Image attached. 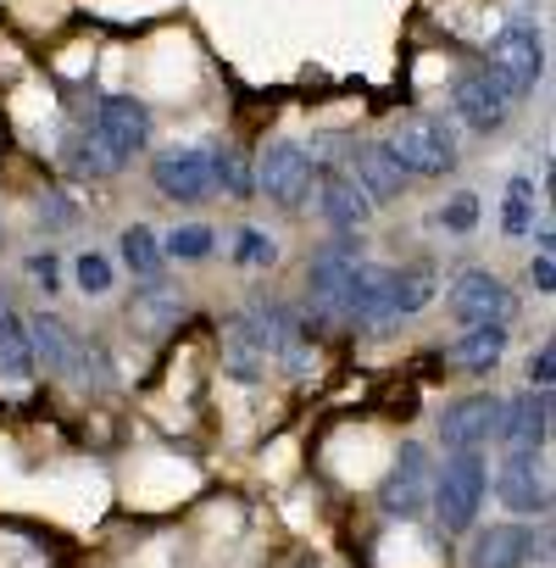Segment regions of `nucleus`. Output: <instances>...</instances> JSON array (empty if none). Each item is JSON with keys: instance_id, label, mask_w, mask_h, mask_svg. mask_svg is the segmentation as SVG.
I'll return each mask as SVG.
<instances>
[{"instance_id": "aec40b11", "label": "nucleus", "mask_w": 556, "mask_h": 568, "mask_svg": "<svg viewBox=\"0 0 556 568\" xmlns=\"http://www.w3.org/2000/svg\"><path fill=\"white\" fill-rule=\"evenodd\" d=\"M223 374L239 379V385H261V374H267V352H261L245 313H234L228 329H223Z\"/></svg>"}, {"instance_id": "bb28decb", "label": "nucleus", "mask_w": 556, "mask_h": 568, "mask_svg": "<svg viewBox=\"0 0 556 568\" xmlns=\"http://www.w3.org/2000/svg\"><path fill=\"white\" fill-rule=\"evenodd\" d=\"M534 217H539V206H534V179H528V173H512L506 201H501V234L523 240V234L534 229Z\"/></svg>"}, {"instance_id": "6e6552de", "label": "nucleus", "mask_w": 556, "mask_h": 568, "mask_svg": "<svg viewBox=\"0 0 556 568\" xmlns=\"http://www.w3.org/2000/svg\"><path fill=\"white\" fill-rule=\"evenodd\" d=\"M495 496L517 513V518H545L550 513V463L534 446H512L501 474H495Z\"/></svg>"}, {"instance_id": "4468645a", "label": "nucleus", "mask_w": 556, "mask_h": 568, "mask_svg": "<svg viewBox=\"0 0 556 568\" xmlns=\"http://www.w3.org/2000/svg\"><path fill=\"white\" fill-rule=\"evenodd\" d=\"M351 179L368 190V201H373V206L401 201V195H406V184H412V173L401 168V156L390 151V140H368V145H357V173H351Z\"/></svg>"}, {"instance_id": "ddd939ff", "label": "nucleus", "mask_w": 556, "mask_h": 568, "mask_svg": "<svg viewBox=\"0 0 556 568\" xmlns=\"http://www.w3.org/2000/svg\"><path fill=\"white\" fill-rule=\"evenodd\" d=\"M357 262H362V245L357 240H340V245L312 251V262H307V296H312V313L318 318H340V296H346Z\"/></svg>"}, {"instance_id": "9d476101", "label": "nucleus", "mask_w": 556, "mask_h": 568, "mask_svg": "<svg viewBox=\"0 0 556 568\" xmlns=\"http://www.w3.org/2000/svg\"><path fill=\"white\" fill-rule=\"evenodd\" d=\"M451 106H456V118L473 129V134H495V129H506V118H512V90L490 73V68H478V73H462L456 84H451Z\"/></svg>"}, {"instance_id": "473e14b6", "label": "nucleus", "mask_w": 556, "mask_h": 568, "mask_svg": "<svg viewBox=\"0 0 556 568\" xmlns=\"http://www.w3.org/2000/svg\"><path fill=\"white\" fill-rule=\"evenodd\" d=\"M34 217H40V229H45V234H62V229H73V223H79V201H73L68 190H45Z\"/></svg>"}, {"instance_id": "e433bc0d", "label": "nucleus", "mask_w": 556, "mask_h": 568, "mask_svg": "<svg viewBox=\"0 0 556 568\" xmlns=\"http://www.w3.org/2000/svg\"><path fill=\"white\" fill-rule=\"evenodd\" d=\"M12 313V302H7V291H0V318H7Z\"/></svg>"}, {"instance_id": "7c9ffc66", "label": "nucleus", "mask_w": 556, "mask_h": 568, "mask_svg": "<svg viewBox=\"0 0 556 568\" xmlns=\"http://www.w3.org/2000/svg\"><path fill=\"white\" fill-rule=\"evenodd\" d=\"M73 278H79V291H84V296H106L112 284H117V267H112V256L84 251V256H73Z\"/></svg>"}, {"instance_id": "0eeeda50", "label": "nucleus", "mask_w": 556, "mask_h": 568, "mask_svg": "<svg viewBox=\"0 0 556 568\" xmlns=\"http://www.w3.org/2000/svg\"><path fill=\"white\" fill-rule=\"evenodd\" d=\"M390 151L401 156V168H406L412 179H440V173H451L456 156H462L451 123H440V118H406V123L395 129Z\"/></svg>"}, {"instance_id": "f704fd0d", "label": "nucleus", "mask_w": 556, "mask_h": 568, "mask_svg": "<svg viewBox=\"0 0 556 568\" xmlns=\"http://www.w3.org/2000/svg\"><path fill=\"white\" fill-rule=\"evenodd\" d=\"M550 379H556V346L545 341V346L528 357V385H534V390H550Z\"/></svg>"}, {"instance_id": "1a4fd4ad", "label": "nucleus", "mask_w": 556, "mask_h": 568, "mask_svg": "<svg viewBox=\"0 0 556 568\" xmlns=\"http://www.w3.org/2000/svg\"><path fill=\"white\" fill-rule=\"evenodd\" d=\"M445 307H451L456 324H512L523 302H517V291H506L490 267H467V273H456Z\"/></svg>"}, {"instance_id": "a211bd4d", "label": "nucleus", "mask_w": 556, "mask_h": 568, "mask_svg": "<svg viewBox=\"0 0 556 568\" xmlns=\"http://www.w3.org/2000/svg\"><path fill=\"white\" fill-rule=\"evenodd\" d=\"M23 324H29L34 368H45L51 379H68V368H73V352H79V335H73V324H62L56 313H34V318H23Z\"/></svg>"}, {"instance_id": "c756f323", "label": "nucleus", "mask_w": 556, "mask_h": 568, "mask_svg": "<svg viewBox=\"0 0 556 568\" xmlns=\"http://www.w3.org/2000/svg\"><path fill=\"white\" fill-rule=\"evenodd\" d=\"M234 262H239V267H272V262H278V240H272L267 229L245 223V229L234 234Z\"/></svg>"}, {"instance_id": "9b49d317", "label": "nucleus", "mask_w": 556, "mask_h": 568, "mask_svg": "<svg viewBox=\"0 0 556 568\" xmlns=\"http://www.w3.org/2000/svg\"><path fill=\"white\" fill-rule=\"evenodd\" d=\"M151 184H156V195L173 201V206H200L206 195H217L200 145H173V151H162L156 168H151Z\"/></svg>"}, {"instance_id": "423d86ee", "label": "nucleus", "mask_w": 556, "mask_h": 568, "mask_svg": "<svg viewBox=\"0 0 556 568\" xmlns=\"http://www.w3.org/2000/svg\"><path fill=\"white\" fill-rule=\"evenodd\" d=\"M429 485H434V457L423 440H406L390 463V474L379 479V507L401 524H412L423 507H429Z\"/></svg>"}, {"instance_id": "20e7f679", "label": "nucleus", "mask_w": 556, "mask_h": 568, "mask_svg": "<svg viewBox=\"0 0 556 568\" xmlns=\"http://www.w3.org/2000/svg\"><path fill=\"white\" fill-rule=\"evenodd\" d=\"M340 318H351L368 335H390L401 329V307H395V267L384 262H357L346 296H340Z\"/></svg>"}, {"instance_id": "7ed1b4c3", "label": "nucleus", "mask_w": 556, "mask_h": 568, "mask_svg": "<svg viewBox=\"0 0 556 568\" xmlns=\"http://www.w3.org/2000/svg\"><path fill=\"white\" fill-rule=\"evenodd\" d=\"M490 73L512 90V101H528L534 90H539V79H545V34H539V23H506L501 34H495V45H490Z\"/></svg>"}, {"instance_id": "393cba45", "label": "nucleus", "mask_w": 556, "mask_h": 568, "mask_svg": "<svg viewBox=\"0 0 556 568\" xmlns=\"http://www.w3.org/2000/svg\"><path fill=\"white\" fill-rule=\"evenodd\" d=\"M68 379H73V385H84V390H112V385H117V363H112V346H106V341H79Z\"/></svg>"}, {"instance_id": "39448f33", "label": "nucleus", "mask_w": 556, "mask_h": 568, "mask_svg": "<svg viewBox=\"0 0 556 568\" xmlns=\"http://www.w3.org/2000/svg\"><path fill=\"white\" fill-rule=\"evenodd\" d=\"M90 134L112 156V168H128L151 145V106L134 101V95H106L95 106V118H90Z\"/></svg>"}, {"instance_id": "c9c22d12", "label": "nucleus", "mask_w": 556, "mask_h": 568, "mask_svg": "<svg viewBox=\"0 0 556 568\" xmlns=\"http://www.w3.org/2000/svg\"><path fill=\"white\" fill-rule=\"evenodd\" d=\"M556 251H534V262H528V273H534V291L539 296H550L556 291V262H550Z\"/></svg>"}, {"instance_id": "72a5a7b5", "label": "nucleus", "mask_w": 556, "mask_h": 568, "mask_svg": "<svg viewBox=\"0 0 556 568\" xmlns=\"http://www.w3.org/2000/svg\"><path fill=\"white\" fill-rule=\"evenodd\" d=\"M29 278L40 284L45 296H56V291H62V256H56V251H34V256H29Z\"/></svg>"}, {"instance_id": "cd10ccee", "label": "nucleus", "mask_w": 556, "mask_h": 568, "mask_svg": "<svg viewBox=\"0 0 556 568\" xmlns=\"http://www.w3.org/2000/svg\"><path fill=\"white\" fill-rule=\"evenodd\" d=\"M429 302H434V267H429V262L395 267V307H401V324L418 318V313H429Z\"/></svg>"}, {"instance_id": "4be33fe9", "label": "nucleus", "mask_w": 556, "mask_h": 568, "mask_svg": "<svg viewBox=\"0 0 556 568\" xmlns=\"http://www.w3.org/2000/svg\"><path fill=\"white\" fill-rule=\"evenodd\" d=\"M117 256H123V267L134 273V284H156V278L167 273L162 234H156L151 223H128V229L117 234Z\"/></svg>"}, {"instance_id": "4c0bfd02", "label": "nucleus", "mask_w": 556, "mask_h": 568, "mask_svg": "<svg viewBox=\"0 0 556 568\" xmlns=\"http://www.w3.org/2000/svg\"><path fill=\"white\" fill-rule=\"evenodd\" d=\"M0 240H7V229H0Z\"/></svg>"}, {"instance_id": "2eb2a0df", "label": "nucleus", "mask_w": 556, "mask_h": 568, "mask_svg": "<svg viewBox=\"0 0 556 568\" xmlns=\"http://www.w3.org/2000/svg\"><path fill=\"white\" fill-rule=\"evenodd\" d=\"M495 435H501L506 446H534V452H545V440H550V390H534V385H528L523 396L501 402Z\"/></svg>"}, {"instance_id": "a878e982", "label": "nucleus", "mask_w": 556, "mask_h": 568, "mask_svg": "<svg viewBox=\"0 0 556 568\" xmlns=\"http://www.w3.org/2000/svg\"><path fill=\"white\" fill-rule=\"evenodd\" d=\"M0 374L7 379H29L34 374V346H29V324L18 313L0 318Z\"/></svg>"}, {"instance_id": "2f4dec72", "label": "nucleus", "mask_w": 556, "mask_h": 568, "mask_svg": "<svg viewBox=\"0 0 556 568\" xmlns=\"http://www.w3.org/2000/svg\"><path fill=\"white\" fill-rule=\"evenodd\" d=\"M434 229H445V234H473V229H478V195L462 190V195H451L445 206H434Z\"/></svg>"}, {"instance_id": "f8f14e48", "label": "nucleus", "mask_w": 556, "mask_h": 568, "mask_svg": "<svg viewBox=\"0 0 556 568\" xmlns=\"http://www.w3.org/2000/svg\"><path fill=\"white\" fill-rule=\"evenodd\" d=\"M495 424H501V396L473 390V396L445 402V413H440V440H445V452H484V446L495 440Z\"/></svg>"}, {"instance_id": "f03ea898", "label": "nucleus", "mask_w": 556, "mask_h": 568, "mask_svg": "<svg viewBox=\"0 0 556 568\" xmlns=\"http://www.w3.org/2000/svg\"><path fill=\"white\" fill-rule=\"evenodd\" d=\"M312 190H318V156L301 140H272L256 156V195H267L272 206L301 212L312 201Z\"/></svg>"}, {"instance_id": "c85d7f7f", "label": "nucleus", "mask_w": 556, "mask_h": 568, "mask_svg": "<svg viewBox=\"0 0 556 568\" xmlns=\"http://www.w3.org/2000/svg\"><path fill=\"white\" fill-rule=\"evenodd\" d=\"M217 251V229L212 223H178L167 240H162V256L167 262H206Z\"/></svg>"}, {"instance_id": "5701e85b", "label": "nucleus", "mask_w": 556, "mask_h": 568, "mask_svg": "<svg viewBox=\"0 0 556 568\" xmlns=\"http://www.w3.org/2000/svg\"><path fill=\"white\" fill-rule=\"evenodd\" d=\"M206 168H212V190H223V195H234V201H250V195H256V156L212 145V151H206Z\"/></svg>"}, {"instance_id": "f3484780", "label": "nucleus", "mask_w": 556, "mask_h": 568, "mask_svg": "<svg viewBox=\"0 0 556 568\" xmlns=\"http://www.w3.org/2000/svg\"><path fill=\"white\" fill-rule=\"evenodd\" d=\"M467 568H528V524H484L467 540Z\"/></svg>"}, {"instance_id": "412c9836", "label": "nucleus", "mask_w": 556, "mask_h": 568, "mask_svg": "<svg viewBox=\"0 0 556 568\" xmlns=\"http://www.w3.org/2000/svg\"><path fill=\"white\" fill-rule=\"evenodd\" d=\"M184 318H189V296L184 291H167L162 278L145 284V296H134V307H128V324H140L151 335H173Z\"/></svg>"}, {"instance_id": "dca6fc26", "label": "nucleus", "mask_w": 556, "mask_h": 568, "mask_svg": "<svg viewBox=\"0 0 556 568\" xmlns=\"http://www.w3.org/2000/svg\"><path fill=\"white\" fill-rule=\"evenodd\" d=\"M318 212L329 217V229L351 234V229H362V223L373 217V201H368V190H362L351 173L318 168Z\"/></svg>"}, {"instance_id": "f257e3e1", "label": "nucleus", "mask_w": 556, "mask_h": 568, "mask_svg": "<svg viewBox=\"0 0 556 568\" xmlns=\"http://www.w3.org/2000/svg\"><path fill=\"white\" fill-rule=\"evenodd\" d=\"M484 496H490V463L484 452H451L445 468H434V485H429V507L440 518L445 535H467L484 513Z\"/></svg>"}, {"instance_id": "b1692460", "label": "nucleus", "mask_w": 556, "mask_h": 568, "mask_svg": "<svg viewBox=\"0 0 556 568\" xmlns=\"http://www.w3.org/2000/svg\"><path fill=\"white\" fill-rule=\"evenodd\" d=\"M62 168H68V173H79V179H112V173H117V168H112V156L95 145L90 123L62 134Z\"/></svg>"}, {"instance_id": "6ab92c4d", "label": "nucleus", "mask_w": 556, "mask_h": 568, "mask_svg": "<svg viewBox=\"0 0 556 568\" xmlns=\"http://www.w3.org/2000/svg\"><path fill=\"white\" fill-rule=\"evenodd\" d=\"M506 346H512V329L506 324H462L456 346H451V363L462 374H490L506 363Z\"/></svg>"}]
</instances>
